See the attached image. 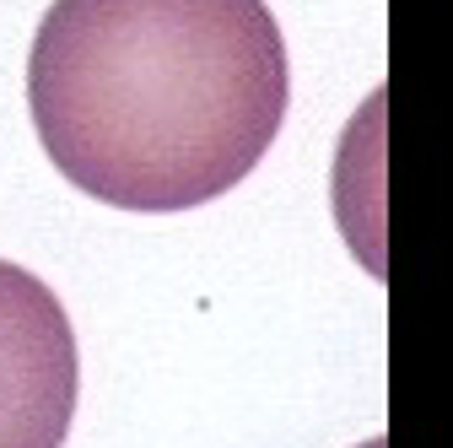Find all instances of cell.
<instances>
[{"instance_id":"6da1fadb","label":"cell","mask_w":453,"mask_h":448,"mask_svg":"<svg viewBox=\"0 0 453 448\" xmlns=\"http://www.w3.org/2000/svg\"><path fill=\"white\" fill-rule=\"evenodd\" d=\"M292 103L265 0H54L27 49L43 157L119 211H195L238 189Z\"/></svg>"},{"instance_id":"7a4b0ae2","label":"cell","mask_w":453,"mask_h":448,"mask_svg":"<svg viewBox=\"0 0 453 448\" xmlns=\"http://www.w3.org/2000/svg\"><path fill=\"white\" fill-rule=\"evenodd\" d=\"M81 351L65 303L17 259H0V448H65Z\"/></svg>"},{"instance_id":"3957f363","label":"cell","mask_w":453,"mask_h":448,"mask_svg":"<svg viewBox=\"0 0 453 448\" xmlns=\"http://www.w3.org/2000/svg\"><path fill=\"white\" fill-rule=\"evenodd\" d=\"M362 448H388V443H383V437H367V443H362Z\"/></svg>"}]
</instances>
